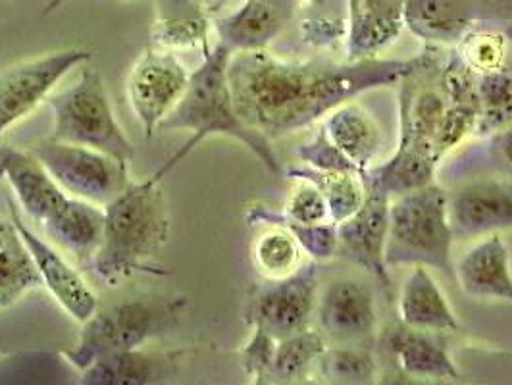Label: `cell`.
Masks as SVG:
<instances>
[{"instance_id":"27","label":"cell","mask_w":512,"mask_h":385,"mask_svg":"<svg viewBox=\"0 0 512 385\" xmlns=\"http://www.w3.org/2000/svg\"><path fill=\"white\" fill-rule=\"evenodd\" d=\"M293 180H308L324 193L333 224H339L353 216L366 199V183L355 170H314L310 166H293L287 170Z\"/></svg>"},{"instance_id":"3","label":"cell","mask_w":512,"mask_h":385,"mask_svg":"<svg viewBox=\"0 0 512 385\" xmlns=\"http://www.w3.org/2000/svg\"><path fill=\"white\" fill-rule=\"evenodd\" d=\"M162 181L154 176L129 181L128 187L104 206V237L91 268L99 280L118 285L137 274L168 276L154 257L170 239L172 220Z\"/></svg>"},{"instance_id":"37","label":"cell","mask_w":512,"mask_h":385,"mask_svg":"<svg viewBox=\"0 0 512 385\" xmlns=\"http://www.w3.org/2000/svg\"><path fill=\"white\" fill-rule=\"evenodd\" d=\"M489 151L493 154V158L501 160L512 174V124L491 133Z\"/></svg>"},{"instance_id":"39","label":"cell","mask_w":512,"mask_h":385,"mask_svg":"<svg viewBox=\"0 0 512 385\" xmlns=\"http://www.w3.org/2000/svg\"><path fill=\"white\" fill-rule=\"evenodd\" d=\"M66 0H51L49 4H47V8H45V12H43V16H49V14H52L54 10H58L62 4H64Z\"/></svg>"},{"instance_id":"31","label":"cell","mask_w":512,"mask_h":385,"mask_svg":"<svg viewBox=\"0 0 512 385\" xmlns=\"http://www.w3.org/2000/svg\"><path fill=\"white\" fill-rule=\"evenodd\" d=\"M480 135H491L512 124V74L507 68L476 77Z\"/></svg>"},{"instance_id":"11","label":"cell","mask_w":512,"mask_h":385,"mask_svg":"<svg viewBox=\"0 0 512 385\" xmlns=\"http://www.w3.org/2000/svg\"><path fill=\"white\" fill-rule=\"evenodd\" d=\"M8 214L26 241L43 287L68 316H72L79 324L87 322L99 308V299L91 285L83 280L76 266L64 258L60 249H56L49 239H43L27 226L20 206L8 201Z\"/></svg>"},{"instance_id":"20","label":"cell","mask_w":512,"mask_h":385,"mask_svg":"<svg viewBox=\"0 0 512 385\" xmlns=\"http://www.w3.org/2000/svg\"><path fill=\"white\" fill-rule=\"evenodd\" d=\"M41 228L64 255H70L79 264H91L103 245L104 206L68 197Z\"/></svg>"},{"instance_id":"6","label":"cell","mask_w":512,"mask_h":385,"mask_svg":"<svg viewBox=\"0 0 512 385\" xmlns=\"http://www.w3.org/2000/svg\"><path fill=\"white\" fill-rule=\"evenodd\" d=\"M52 112V139L89 147L118 160L131 162L133 143L118 124L104 77L85 68L72 85L47 99Z\"/></svg>"},{"instance_id":"40","label":"cell","mask_w":512,"mask_h":385,"mask_svg":"<svg viewBox=\"0 0 512 385\" xmlns=\"http://www.w3.org/2000/svg\"><path fill=\"white\" fill-rule=\"evenodd\" d=\"M505 33H507V37H509V41H511L512 45V22H503V27H501Z\"/></svg>"},{"instance_id":"34","label":"cell","mask_w":512,"mask_h":385,"mask_svg":"<svg viewBox=\"0 0 512 385\" xmlns=\"http://www.w3.org/2000/svg\"><path fill=\"white\" fill-rule=\"evenodd\" d=\"M276 345H278V339L274 335L268 334L258 326H253L251 339L241 349V362H243L245 374L253 378L256 384H262L268 380Z\"/></svg>"},{"instance_id":"35","label":"cell","mask_w":512,"mask_h":385,"mask_svg":"<svg viewBox=\"0 0 512 385\" xmlns=\"http://www.w3.org/2000/svg\"><path fill=\"white\" fill-rule=\"evenodd\" d=\"M297 156H299L301 164L310 166L314 170H355V172H360L343 154L339 153V149L328 139L324 129L318 131L310 143L303 145L297 151Z\"/></svg>"},{"instance_id":"29","label":"cell","mask_w":512,"mask_h":385,"mask_svg":"<svg viewBox=\"0 0 512 385\" xmlns=\"http://www.w3.org/2000/svg\"><path fill=\"white\" fill-rule=\"evenodd\" d=\"M326 347L328 339L322 332H310L307 328L278 339L268 378H272V382H295L303 378Z\"/></svg>"},{"instance_id":"14","label":"cell","mask_w":512,"mask_h":385,"mask_svg":"<svg viewBox=\"0 0 512 385\" xmlns=\"http://www.w3.org/2000/svg\"><path fill=\"white\" fill-rule=\"evenodd\" d=\"M455 235L482 237L512 228L511 178L468 181L449 195Z\"/></svg>"},{"instance_id":"25","label":"cell","mask_w":512,"mask_h":385,"mask_svg":"<svg viewBox=\"0 0 512 385\" xmlns=\"http://www.w3.org/2000/svg\"><path fill=\"white\" fill-rule=\"evenodd\" d=\"M43 287L24 237L12 218H0V310L18 305Z\"/></svg>"},{"instance_id":"24","label":"cell","mask_w":512,"mask_h":385,"mask_svg":"<svg viewBox=\"0 0 512 385\" xmlns=\"http://www.w3.org/2000/svg\"><path fill=\"white\" fill-rule=\"evenodd\" d=\"M389 349L399 368L410 378L432 382H453L459 378L455 360L432 334L403 326L389 337Z\"/></svg>"},{"instance_id":"12","label":"cell","mask_w":512,"mask_h":385,"mask_svg":"<svg viewBox=\"0 0 512 385\" xmlns=\"http://www.w3.org/2000/svg\"><path fill=\"white\" fill-rule=\"evenodd\" d=\"M366 199L359 210L337 224V255L362 268L382 285H389V268L385 262L389 197L366 187Z\"/></svg>"},{"instance_id":"10","label":"cell","mask_w":512,"mask_h":385,"mask_svg":"<svg viewBox=\"0 0 512 385\" xmlns=\"http://www.w3.org/2000/svg\"><path fill=\"white\" fill-rule=\"evenodd\" d=\"M318 268L305 262L295 274L258 287L245 308V322L283 339L305 330L318 305Z\"/></svg>"},{"instance_id":"2","label":"cell","mask_w":512,"mask_h":385,"mask_svg":"<svg viewBox=\"0 0 512 385\" xmlns=\"http://www.w3.org/2000/svg\"><path fill=\"white\" fill-rule=\"evenodd\" d=\"M230 58L231 52L220 43L203 51V64L191 72L180 103L158 126V131H191V139L154 172L156 180H164L203 141L216 135L239 141L268 172L282 174L280 158L270 139L249 128L235 110L228 81Z\"/></svg>"},{"instance_id":"4","label":"cell","mask_w":512,"mask_h":385,"mask_svg":"<svg viewBox=\"0 0 512 385\" xmlns=\"http://www.w3.org/2000/svg\"><path fill=\"white\" fill-rule=\"evenodd\" d=\"M189 299L185 295L133 297L116 305L97 308L81 324L76 347L64 351V359L79 372L108 353L145 347L170 334L180 322Z\"/></svg>"},{"instance_id":"32","label":"cell","mask_w":512,"mask_h":385,"mask_svg":"<svg viewBox=\"0 0 512 385\" xmlns=\"http://www.w3.org/2000/svg\"><path fill=\"white\" fill-rule=\"evenodd\" d=\"M318 374L330 384H368L376 378V360L355 345L326 347L316 362Z\"/></svg>"},{"instance_id":"8","label":"cell","mask_w":512,"mask_h":385,"mask_svg":"<svg viewBox=\"0 0 512 385\" xmlns=\"http://www.w3.org/2000/svg\"><path fill=\"white\" fill-rule=\"evenodd\" d=\"M91 58L93 52L87 49H64L4 68L0 72V135L45 103L64 77Z\"/></svg>"},{"instance_id":"19","label":"cell","mask_w":512,"mask_h":385,"mask_svg":"<svg viewBox=\"0 0 512 385\" xmlns=\"http://www.w3.org/2000/svg\"><path fill=\"white\" fill-rule=\"evenodd\" d=\"M405 29L403 0H349L347 60L376 58Z\"/></svg>"},{"instance_id":"30","label":"cell","mask_w":512,"mask_h":385,"mask_svg":"<svg viewBox=\"0 0 512 385\" xmlns=\"http://www.w3.org/2000/svg\"><path fill=\"white\" fill-rule=\"evenodd\" d=\"M462 64L476 76L505 68L511 41L503 29L470 27L455 45Z\"/></svg>"},{"instance_id":"33","label":"cell","mask_w":512,"mask_h":385,"mask_svg":"<svg viewBox=\"0 0 512 385\" xmlns=\"http://www.w3.org/2000/svg\"><path fill=\"white\" fill-rule=\"evenodd\" d=\"M295 181L297 185L291 189L283 206V218L287 222L305 224V226L332 222L330 206L320 187L308 180Z\"/></svg>"},{"instance_id":"28","label":"cell","mask_w":512,"mask_h":385,"mask_svg":"<svg viewBox=\"0 0 512 385\" xmlns=\"http://www.w3.org/2000/svg\"><path fill=\"white\" fill-rule=\"evenodd\" d=\"M305 251L297 237L282 224L262 231L253 243V262L262 278L268 282L283 280L295 274L305 262Z\"/></svg>"},{"instance_id":"15","label":"cell","mask_w":512,"mask_h":385,"mask_svg":"<svg viewBox=\"0 0 512 385\" xmlns=\"http://www.w3.org/2000/svg\"><path fill=\"white\" fill-rule=\"evenodd\" d=\"M453 276L466 297L512 307L511 251L501 233H487L470 245L453 266Z\"/></svg>"},{"instance_id":"21","label":"cell","mask_w":512,"mask_h":385,"mask_svg":"<svg viewBox=\"0 0 512 385\" xmlns=\"http://www.w3.org/2000/svg\"><path fill=\"white\" fill-rule=\"evenodd\" d=\"M403 326L426 334L459 332L461 322L428 266H412L399 295Z\"/></svg>"},{"instance_id":"13","label":"cell","mask_w":512,"mask_h":385,"mask_svg":"<svg viewBox=\"0 0 512 385\" xmlns=\"http://www.w3.org/2000/svg\"><path fill=\"white\" fill-rule=\"evenodd\" d=\"M322 335L339 345H355L374 334L378 310L372 289L357 278L333 280L316 305Z\"/></svg>"},{"instance_id":"5","label":"cell","mask_w":512,"mask_h":385,"mask_svg":"<svg viewBox=\"0 0 512 385\" xmlns=\"http://www.w3.org/2000/svg\"><path fill=\"white\" fill-rule=\"evenodd\" d=\"M453 239L449 193L439 185L407 191L389 203L387 268L428 266L451 276Z\"/></svg>"},{"instance_id":"1","label":"cell","mask_w":512,"mask_h":385,"mask_svg":"<svg viewBox=\"0 0 512 385\" xmlns=\"http://www.w3.org/2000/svg\"><path fill=\"white\" fill-rule=\"evenodd\" d=\"M432 56L366 60H295L258 51L231 52L228 81L239 118L266 139L310 128L362 93L428 70Z\"/></svg>"},{"instance_id":"38","label":"cell","mask_w":512,"mask_h":385,"mask_svg":"<svg viewBox=\"0 0 512 385\" xmlns=\"http://www.w3.org/2000/svg\"><path fill=\"white\" fill-rule=\"evenodd\" d=\"M181 2H185L187 6L201 12L203 16L210 18V20H214L228 6V0H181Z\"/></svg>"},{"instance_id":"42","label":"cell","mask_w":512,"mask_h":385,"mask_svg":"<svg viewBox=\"0 0 512 385\" xmlns=\"http://www.w3.org/2000/svg\"><path fill=\"white\" fill-rule=\"evenodd\" d=\"M0 180H4V176H2V170H0Z\"/></svg>"},{"instance_id":"16","label":"cell","mask_w":512,"mask_h":385,"mask_svg":"<svg viewBox=\"0 0 512 385\" xmlns=\"http://www.w3.org/2000/svg\"><path fill=\"white\" fill-rule=\"evenodd\" d=\"M297 0H245L235 12L214 20L218 43L230 52L268 49L291 22Z\"/></svg>"},{"instance_id":"18","label":"cell","mask_w":512,"mask_h":385,"mask_svg":"<svg viewBox=\"0 0 512 385\" xmlns=\"http://www.w3.org/2000/svg\"><path fill=\"white\" fill-rule=\"evenodd\" d=\"M185 351H156L137 347L108 353L81 372L85 385H151L168 382L180 366Z\"/></svg>"},{"instance_id":"26","label":"cell","mask_w":512,"mask_h":385,"mask_svg":"<svg viewBox=\"0 0 512 385\" xmlns=\"http://www.w3.org/2000/svg\"><path fill=\"white\" fill-rule=\"evenodd\" d=\"M214 20L193 10L181 0H158V14L151 26V41L164 51H191L210 47Z\"/></svg>"},{"instance_id":"22","label":"cell","mask_w":512,"mask_h":385,"mask_svg":"<svg viewBox=\"0 0 512 385\" xmlns=\"http://www.w3.org/2000/svg\"><path fill=\"white\" fill-rule=\"evenodd\" d=\"M405 27L428 45H457L476 26V0H403Z\"/></svg>"},{"instance_id":"17","label":"cell","mask_w":512,"mask_h":385,"mask_svg":"<svg viewBox=\"0 0 512 385\" xmlns=\"http://www.w3.org/2000/svg\"><path fill=\"white\" fill-rule=\"evenodd\" d=\"M0 170L18 206L39 226L70 197L31 151L0 145Z\"/></svg>"},{"instance_id":"41","label":"cell","mask_w":512,"mask_h":385,"mask_svg":"<svg viewBox=\"0 0 512 385\" xmlns=\"http://www.w3.org/2000/svg\"><path fill=\"white\" fill-rule=\"evenodd\" d=\"M305 2H308L310 6H324V4H328L332 0H305Z\"/></svg>"},{"instance_id":"7","label":"cell","mask_w":512,"mask_h":385,"mask_svg":"<svg viewBox=\"0 0 512 385\" xmlns=\"http://www.w3.org/2000/svg\"><path fill=\"white\" fill-rule=\"evenodd\" d=\"M31 153L70 197L81 201L106 206L128 187L129 162L110 154L52 137L33 145Z\"/></svg>"},{"instance_id":"36","label":"cell","mask_w":512,"mask_h":385,"mask_svg":"<svg viewBox=\"0 0 512 385\" xmlns=\"http://www.w3.org/2000/svg\"><path fill=\"white\" fill-rule=\"evenodd\" d=\"M347 22L341 18L314 16L301 22V37L312 47H330L333 43L345 39Z\"/></svg>"},{"instance_id":"23","label":"cell","mask_w":512,"mask_h":385,"mask_svg":"<svg viewBox=\"0 0 512 385\" xmlns=\"http://www.w3.org/2000/svg\"><path fill=\"white\" fill-rule=\"evenodd\" d=\"M324 133L362 174L376 166L384 137L378 122L364 106L353 101L337 106L326 116Z\"/></svg>"},{"instance_id":"9","label":"cell","mask_w":512,"mask_h":385,"mask_svg":"<svg viewBox=\"0 0 512 385\" xmlns=\"http://www.w3.org/2000/svg\"><path fill=\"white\" fill-rule=\"evenodd\" d=\"M189 77L191 72L176 52L149 47L133 62L126 81V97L147 139L180 103Z\"/></svg>"}]
</instances>
